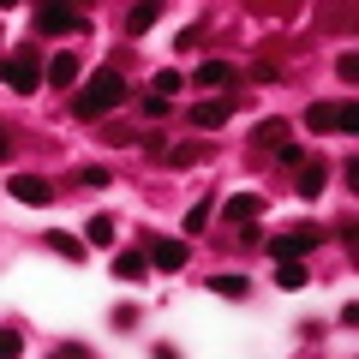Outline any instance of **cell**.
<instances>
[{
	"label": "cell",
	"instance_id": "obj_28",
	"mask_svg": "<svg viewBox=\"0 0 359 359\" xmlns=\"http://www.w3.org/2000/svg\"><path fill=\"white\" fill-rule=\"evenodd\" d=\"M18 347H25V335H13V330H0V353L13 359V353H18Z\"/></svg>",
	"mask_w": 359,
	"mask_h": 359
},
{
	"label": "cell",
	"instance_id": "obj_22",
	"mask_svg": "<svg viewBox=\"0 0 359 359\" xmlns=\"http://www.w3.org/2000/svg\"><path fill=\"white\" fill-rule=\"evenodd\" d=\"M78 186H90V192H96V186H108V168H78Z\"/></svg>",
	"mask_w": 359,
	"mask_h": 359
},
{
	"label": "cell",
	"instance_id": "obj_21",
	"mask_svg": "<svg viewBox=\"0 0 359 359\" xmlns=\"http://www.w3.org/2000/svg\"><path fill=\"white\" fill-rule=\"evenodd\" d=\"M335 126L353 138V132H359V102H341V108H335Z\"/></svg>",
	"mask_w": 359,
	"mask_h": 359
},
{
	"label": "cell",
	"instance_id": "obj_14",
	"mask_svg": "<svg viewBox=\"0 0 359 359\" xmlns=\"http://www.w3.org/2000/svg\"><path fill=\"white\" fill-rule=\"evenodd\" d=\"M156 18H162V0H138V6L126 13V25H132V30H150Z\"/></svg>",
	"mask_w": 359,
	"mask_h": 359
},
{
	"label": "cell",
	"instance_id": "obj_13",
	"mask_svg": "<svg viewBox=\"0 0 359 359\" xmlns=\"http://www.w3.org/2000/svg\"><path fill=\"white\" fill-rule=\"evenodd\" d=\"M276 287H306V269H299V257H276Z\"/></svg>",
	"mask_w": 359,
	"mask_h": 359
},
{
	"label": "cell",
	"instance_id": "obj_18",
	"mask_svg": "<svg viewBox=\"0 0 359 359\" xmlns=\"http://www.w3.org/2000/svg\"><path fill=\"white\" fill-rule=\"evenodd\" d=\"M210 287H216L222 299H245V287H252V282H245V276H216Z\"/></svg>",
	"mask_w": 359,
	"mask_h": 359
},
{
	"label": "cell",
	"instance_id": "obj_17",
	"mask_svg": "<svg viewBox=\"0 0 359 359\" xmlns=\"http://www.w3.org/2000/svg\"><path fill=\"white\" fill-rule=\"evenodd\" d=\"M180 84H186L180 72H156V78H150V96H168V102H174V96H180Z\"/></svg>",
	"mask_w": 359,
	"mask_h": 359
},
{
	"label": "cell",
	"instance_id": "obj_12",
	"mask_svg": "<svg viewBox=\"0 0 359 359\" xmlns=\"http://www.w3.org/2000/svg\"><path fill=\"white\" fill-rule=\"evenodd\" d=\"M48 84H54V90L78 84V60H72V54H54V60H48Z\"/></svg>",
	"mask_w": 359,
	"mask_h": 359
},
{
	"label": "cell",
	"instance_id": "obj_7",
	"mask_svg": "<svg viewBox=\"0 0 359 359\" xmlns=\"http://www.w3.org/2000/svg\"><path fill=\"white\" fill-rule=\"evenodd\" d=\"M186 240H150V269H180L186 264Z\"/></svg>",
	"mask_w": 359,
	"mask_h": 359
},
{
	"label": "cell",
	"instance_id": "obj_24",
	"mask_svg": "<svg viewBox=\"0 0 359 359\" xmlns=\"http://www.w3.org/2000/svg\"><path fill=\"white\" fill-rule=\"evenodd\" d=\"M168 108H174V102H168V96H144V120H162Z\"/></svg>",
	"mask_w": 359,
	"mask_h": 359
},
{
	"label": "cell",
	"instance_id": "obj_4",
	"mask_svg": "<svg viewBox=\"0 0 359 359\" xmlns=\"http://www.w3.org/2000/svg\"><path fill=\"white\" fill-rule=\"evenodd\" d=\"M233 108H240V96H210V102H192V126L216 132V126H228V120H233Z\"/></svg>",
	"mask_w": 359,
	"mask_h": 359
},
{
	"label": "cell",
	"instance_id": "obj_30",
	"mask_svg": "<svg viewBox=\"0 0 359 359\" xmlns=\"http://www.w3.org/2000/svg\"><path fill=\"white\" fill-rule=\"evenodd\" d=\"M13 6H18V0H0V13H13Z\"/></svg>",
	"mask_w": 359,
	"mask_h": 359
},
{
	"label": "cell",
	"instance_id": "obj_19",
	"mask_svg": "<svg viewBox=\"0 0 359 359\" xmlns=\"http://www.w3.org/2000/svg\"><path fill=\"white\" fill-rule=\"evenodd\" d=\"M84 240H90V245H108V240H114V222H108V216H90Z\"/></svg>",
	"mask_w": 359,
	"mask_h": 359
},
{
	"label": "cell",
	"instance_id": "obj_1",
	"mask_svg": "<svg viewBox=\"0 0 359 359\" xmlns=\"http://www.w3.org/2000/svg\"><path fill=\"white\" fill-rule=\"evenodd\" d=\"M120 102H126V78H120L114 66H102L96 78H84V84H78L72 114H78V120H102V114H114Z\"/></svg>",
	"mask_w": 359,
	"mask_h": 359
},
{
	"label": "cell",
	"instance_id": "obj_9",
	"mask_svg": "<svg viewBox=\"0 0 359 359\" xmlns=\"http://www.w3.org/2000/svg\"><path fill=\"white\" fill-rule=\"evenodd\" d=\"M257 210H264V204H257V198H252V192H233V198H228V204H222V216H228V222H233V228H240V222H257Z\"/></svg>",
	"mask_w": 359,
	"mask_h": 359
},
{
	"label": "cell",
	"instance_id": "obj_5",
	"mask_svg": "<svg viewBox=\"0 0 359 359\" xmlns=\"http://www.w3.org/2000/svg\"><path fill=\"white\" fill-rule=\"evenodd\" d=\"M269 257H306L311 245H318V228H294V233H276V240H264Z\"/></svg>",
	"mask_w": 359,
	"mask_h": 359
},
{
	"label": "cell",
	"instance_id": "obj_23",
	"mask_svg": "<svg viewBox=\"0 0 359 359\" xmlns=\"http://www.w3.org/2000/svg\"><path fill=\"white\" fill-rule=\"evenodd\" d=\"M282 132H287V120H264V126H257L252 138H257V144H269V138H282Z\"/></svg>",
	"mask_w": 359,
	"mask_h": 359
},
{
	"label": "cell",
	"instance_id": "obj_3",
	"mask_svg": "<svg viewBox=\"0 0 359 359\" xmlns=\"http://www.w3.org/2000/svg\"><path fill=\"white\" fill-rule=\"evenodd\" d=\"M36 30H42V36H66V30H90V18L72 13L66 0H42V6H36Z\"/></svg>",
	"mask_w": 359,
	"mask_h": 359
},
{
	"label": "cell",
	"instance_id": "obj_2",
	"mask_svg": "<svg viewBox=\"0 0 359 359\" xmlns=\"http://www.w3.org/2000/svg\"><path fill=\"white\" fill-rule=\"evenodd\" d=\"M0 78L18 90V96H36V84H42V66H36V48H18V54H6L0 60Z\"/></svg>",
	"mask_w": 359,
	"mask_h": 359
},
{
	"label": "cell",
	"instance_id": "obj_16",
	"mask_svg": "<svg viewBox=\"0 0 359 359\" xmlns=\"http://www.w3.org/2000/svg\"><path fill=\"white\" fill-rule=\"evenodd\" d=\"M306 126H311V132H330V126H335V102H311V108H306Z\"/></svg>",
	"mask_w": 359,
	"mask_h": 359
},
{
	"label": "cell",
	"instance_id": "obj_29",
	"mask_svg": "<svg viewBox=\"0 0 359 359\" xmlns=\"http://www.w3.org/2000/svg\"><path fill=\"white\" fill-rule=\"evenodd\" d=\"M6 156H13V138H6V132H0V162H6Z\"/></svg>",
	"mask_w": 359,
	"mask_h": 359
},
{
	"label": "cell",
	"instance_id": "obj_6",
	"mask_svg": "<svg viewBox=\"0 0 359 359\" xmlns=\"http://www.w3.org/2000/svg\"><path fill=\"white\" fill-rule=\"evenodd\" d=\"M6 192H13L18 198V204H30V210H42V204H48V180H36V174H13V186H6Z\"/></svg>",
	"mask_w": 359,
	"mask_h": 359
},
{
	"label": "cell",
	"instance_id": "obj_15",
	"mask_svg": "<svg viewBox=\"0 0 359 359\" xmlns=\"http://www.w3.org/2000/svg\"><path fill=\"white\" fill-rule=\"evenodd\" d=\"M48 245L66 257V264H78V257H84V240H78V233H48Z\"/></svg>",
	"mask_w": 359,
	"mask_h": 359
},
{
	"label": "cell",
	"instance_id": "obj_25",
	"mask_svg": "<svg viewBox=\"0 0 359 359\" xmlns=\"http://www.w3.org/2000/svg\"><path fill=\"white\" fill-rule=\"evenodd\" d=\"M204 222H210V204H192V210H186V233H198Z\"/></svg>",
	"mask_w": 359,
	"mask_h": 359
},
{
	"label": "cell",
	"instance_id": "obj_11",
	"mask_svg": "<svg viewBox=\"0 0 359 359\" xmlns=\"http://www.w3.org/2000/svg\"><path fill=\"white\" fill-rule=\"evenodd\" d=\"M144 269H150V252H120L114 257V276H120V282H138Z\"/></svg>",
	"mask_w": 359,
	"mask_h": 359
},
{
	"label": "cell",
	"instance_id": "obj_20",
	"mask_svg": "<svg viewBox=\"0 0 359 359\" xmlns=\"http://www.w3.org/2000/svg\"><path fill=\"white\" fill-rule=\"evenodd\" d=\"M198 156H204V150H198V144H174V150H168V168H192Z\"/></svg>",
	"mask_w": 359,
	"mask_h": 359
},
{
	"label": "cell",
	"instance_id": "obj_26",
	"mask_svg": "<svg viewBox=\"0 0 359 359\" xmlns=\"http://www.w3.org/2000/svg\"><path fill=\"white\" fill-rule=\"evenodd\" d=\"M276 156H282L287 168H299V162H306V150H299V144H276Z\"/></svg>",
	"mask_w": 359,
	"mask_h": 359
},
{
	"label": "cell",
	"instance_id": "obj_27",
	"mask_svg": "<svg viewBox=\"0 0 359 359\" xmlns=\"http://www.w3.org/2000/svg\"><path fill=\"white\" fill-rule=\"evenodd\" d=\"M335 72H341L347 84H353V78H359V54H341V60H335Z\"/></svg>",
	"mask_w": 359,
	"mask_h": 359
},
{
	"label": "cell",
	"instance_id": "obj_10",
	"mask_svg": "<svg viewBox=\"0 0 359 359\" xmlns=\"http://www.w3.org/2000/svg\"><path fill=\"white\" fill-rule=\"evenodd\" d=\"M330 186V168L323 162H299V198H318Z\"/></svg>",
	"mask_w": 359,
	"mask_h": 359
},
{
	"label": "cell",
	"instance_id": "obj_8",
	"mask_svg": "<svg viewBox=\"0 0 359 359\" xmlns=\"http://www.w3.org/2000/svg\"><path fill=\"white\" fill-rule=\"evenodd\" d=\"M192 84H204V90H228V84H233V66H228V60H204V66L192 72Z\"/></svg>",
	"mask_w": 359,
	"mask_h": 359
}]
</instances>
